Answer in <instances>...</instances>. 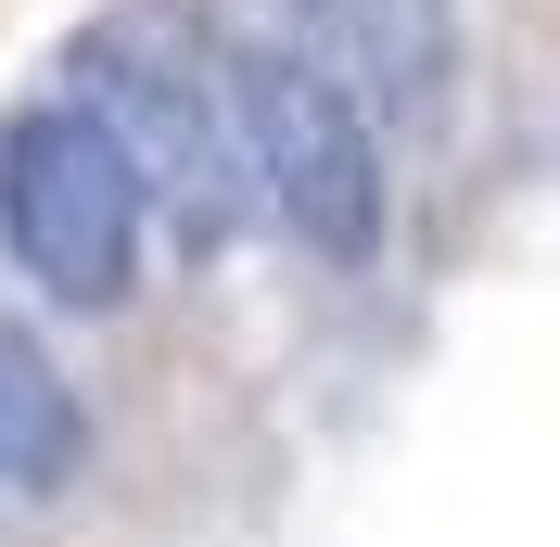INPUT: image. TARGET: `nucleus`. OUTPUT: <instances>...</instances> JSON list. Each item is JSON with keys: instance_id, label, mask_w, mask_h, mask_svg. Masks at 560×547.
<instances>
[{"instance_id": "6", "label": "nucleus", "mask_w": 560, "mask_h": 547, "mask_svg": "<svg viewBox=\"0 0 560 547\" xmlns=\"http://www.w3.org/2000/svg\"><path fill=\"white\" fill-rule=\"evenodd\" d=\"M293 13H318V0H293Z\"/></svg>"}, {"instance_id": "4", "label": "nucleus", "mask_w": 560, "mask_h": 547, "mask_svg": "<svg viewBox=\"0 0 560 547\" xmlns=\"http://www.w3.org/2000/svg\"><path fill=\"white\" fill-rule=\"evenodd\" d=\"M306 51L345 77L383 128H433L458 90V0H318Z\"/></svg>"}, {"instance_id": "2", "label": "nucleus", "mask_w": 560, "mask_h": 547, "mask_svg": "<svg viewBox=\"0 0 560 547\" xmlns=\"http://www.w3.org/2000/svg\"><path fill=\"white\" fill-rule=\"evenodd\" d=\"M230 115H243V178L280 242H306L318 268H370L395 230L383 191V128L345 77L293 38H230Z\"/></svg>"}, {"instance_id": "1", "label": "nucleus", "mask_w": 560, "mask_h": 547, "mask_svg": "<svg viewBox=\"0 0 560 547\" xmlns=\"http://www.w3.org/2000/svg\"><path fill=\"white\" fill-rule=\"evenodd\" d=\"M65 103L115 140L153 191L191 255L255 217V178H243V115H230V38L191 13V0H115L65 38Z\"/></svg>"}, {"instance_id": "5", "label": "nucleus", "mask_w": 560, "mask_h": 547, "mask_svg": "<svg viewBox=\"0 0 560 547\" xmlns=\"http://www.w3.org/2000/svg\"><path fill=\"white\" fill-rule=\"evenodd\" d=\"M77 472H90V408H77L65 357L0 306V484L13 497H65Z\"/></svg>"}, {"instance_id": "3", "label": "nucleus", "mask_w": 560, "mask_h": 547, "mask_svg": "<svg viewBox=\"0 0 560 547\" xmlns=\"http://www.w3.org/2000/svg\"><path fill=\"white\" fill-rule=\"evenodd\" d=\"M140 242H153V191L90 115L51 103L0 115V255L77 318H115L140 293Z\"/></svg>"}]
</instances>
